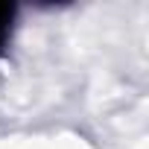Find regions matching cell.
Segmentation results:
<instances>
[{
	"label": "cell",
	"mask_w": 149,
	"mask_h": 149,
	"mask_svg": "<svg viewBox=\"0 0 149 149\" xmlns=\"http://www.w3.org/2000/svg\"><path fill=\"white\" fill-rule=\"evenodd\" d=\"M15 24H18V6L0 0V58L6 56V50H9V44H12Z\"/></svg>",
	"instance_id": "obj_1"
}]
</instances>
